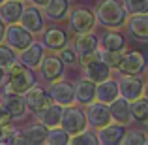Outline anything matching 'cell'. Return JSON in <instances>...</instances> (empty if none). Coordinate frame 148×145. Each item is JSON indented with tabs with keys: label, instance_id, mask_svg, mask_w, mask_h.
<instances>
[{
	"label": "cell",
	"instance_id": "cell-2",
	"mask_svg": "<svg viewBox=\"0 0 148 145\" xmlns=\"http://www.w3.org/2000/svg\"><path fill=\"white\" fill-rule=\"evenodd\" d=\"M96 17L107 28H120L127 21V11L118 0H103L96 8Z\"/></svg>",
	"mask_w": 148,
	"mask_h": 145
},
{
	"label": "cell",
	"instance_id": "cell-18",
	"mask_svg": "<svg viewBox=\"0 0 148 145\" xmlns=\"http://www.w3.org/2000/svg\"><path fill=\"white\" fill-rule=\"evenodd\" d=\"M109 111H111V119H114L118 124H127L131 121V113H130V100H126V98H118L116 96L114 100L111 102V108H109Z\"/></svg>",
	"mask_w": 148,
	"mask_h": 145
},
{
	"label": "cell",
	"instance_id": "cell-10",
	"mask_svg": "<svg viewBox=\"0 0 148 145\" xmlns=\"http://www.w3.org/2000/svg\"><path fill=\"white\" fill-rule=\"evenodd\" d=\"M86 123H90L94 128L105 126L111 123V111H109L107 104L98 102V104H88V111H86Z\"/></svg>",
	"mask_w": 148,
	"mask_h": 145
},
{
	"label": "cell",
	"instance_id": "cell-12",
	"mask_svg": "<svg viewBox=\"0 0 148 145\" xmlns=\"http://www.w3.org/2000/svg\"><path fill=\"white\" fill-rule=\"evenodd\" d=\"M25 104L28 105L34 113H38L40 109H43L45 105L51 104V98H49V94L43 91V89L38 87V85L34 83L28 91H25Z\"/></svg>",
	"mask_w": 148,
	"mask_h": 145
},
{
	"label": "cell",
	"instance_id": "cell-3",
	"mask_svg": "<svg viewBox=\"0 0 148 145\" xmlns=\"http://www.w3.org/2000/svg\"><path fill=\"white\" fill-rule=\"evenodd\" d=\"M60 124L69 136H73L86 128V113L81 108L66 105V109L62 111V117H60Z\"/></svg>",
	"mask_w": 148,
	"mask_h": 145
},
{
	"label": "cell",
	"instance_id": "cell-43",
	"mask_svg": "<svg viewBox=\"0 0 148 145\" xmlns=\"http://www.w3.org/2000/svg\"><path fill=\"white\" fill-rule=\"evenodd\" d=\"M15 2H21V0H15Z\"/></svg>",
	"mask_w": 148,
	"mask_h": 145
},
{
	"label": "cell",
	"instance_id": "cell-35",
	"mask_svg": "<svg viewBox=\"0 0 148 145\" xmlns=\"http://www.w3.org/2000/svg\"><path fill=\"white\" fill-rule=\"evenodd\" d=\"M60 58H62V62H66V64H75L77 62V53H75V49H71V47H62V53H60Z\"/></svg>",
	"mask_w": 148,
	"mask_h": 145
},
{
	"label": "cell",
	"instance_id": "cell-11",
	"mask_svg": "<svg viewBox=\"0 0 148 145\" xmlns=\"http://www.w3.org/2000/svg\"><path fill=\"white\" fill-rule=\"evenodd\" d=\"M143 87H145V83L137 79V76H124L118 81V92L130 102L143 96Z\"/></svg>",
	"mask_w": 148,
	"mask_h": 145
},
{
	"label": "cell",
	"instance_id": "cell-25",
	"mask_svg": "<svg viewBox=\"0 0 148 145\" xmlns=\"http://www.w3.org/2000/svg\"><path fill=\"white\" fill-rule=\"evenodd\" d=\"M43 40H45V45H47L49 49H53V51H60L66 44H68V36H66V32L60 30V28L47 30Z\"/></svg>",
	"mask_w": 148,
	"mask_h": 145
},
{
	"label": "cell",
	"instance_id": "cell-1",
	"mask_svg": "<svg viewBox=\"0 0 148 145\" xmlns=\"http://www.w3.org/2000/svg\"><path fill=\"white\" fill-rule=\"evenodd\" d=\"M8 74H10V79H8L6 87V94H25V91H28L34 83H36V77H34L32 70H28V66H25L23 62H11L8 66Z\"/></svg>",
	"mask_w": 148,
	"mask_h": 145
},
{
	"label": "cell",
	"instance_id": "cell-30",
	"mask_svg": "<svg viewBox=\"0 0 148 145\" xmlns=\"http://www.w3.org/2000/svg\"><path fill=\"white\" fill-rule=\"evenodd\" d=\"M122 58H124V49H120V51H107V49L99 51V60H103L109 68H118Z\"/></svg>",
	"mask_w": 148,
	"mask_h": 145
},
{
	"label": "cell",
	"instance_id": "cell-36",
	"mask_svg": "<svg viewBox=\"0 0 148 145\" xmlns=\"http://www.w3.org/2000/svg\"><path fill=\"white\" fill-rule=\"evenodd\" d=\"M10 124H11V115L2 108V105H0V126L6 128V126H10Z\"/></svg>",
	"mask_w": 148,
	"mask_h": 145
},
{
	"label": "cell",
	"instance_id": "cell-5",
	"mask_svg": "<svg viewBox=\"0 0 148 145\" xmlns=\"http://www.w3.org/2000/svg\"><path fill=\"white\" fill-rule=\"evenodd\" d=\"M146 66V58L141 51H130V53H124L122 62L118 64V72L122 76H139V74L145 70Z\"/></svg>",
	"mask_w": 148,
	"mask_h": 145
},
{
	"label": "cell",
	"instance_id": "cell-20",
	"mask_svg": "<svg viewBox=\"0 0 148 145\" xmlns=\"http://www.w3.org/2000/svg\"><path fill=\"white\" fill-rule=\"evenodd\" d=\"M2 108L11 115V119H21L26 111L25 98L21 94H6V98L2 100Z\"/></svg>",
	"mask_w": 148,
	"mask_h": 145
},
{
	"label": "cell",
	"instance_id": "cell-13",
	"mask_svg": "<svg viewBox=\"0 0 148 145\" xmlns=\"http://www.w3.org/2000/svg\"><path fill=\"white\" fill-rule=\"evenodd\" d=\"M126 134L124 124H105V126L98 128V143H105V145H116L122 143V138Z\"/></svg>",
	"mask_w": 148,
	"mask_h": 145
},
{
	"label": "cell",
	"instance_id": "cell-16",
	"mask_svg": "<svg viewBox=\"0 0 148 145\" xmlns=\"http://www.w3.org/2000/svg\"><path fill=\"white\" fill-rule=\"evenodd\" d=\"M109 76H111V68H109L103 60H99V58L84 64V77H86L88 81H92V83L98 85L103 79H107Z\"/></svg>",
	"mask_w": 148,
	"mask_h": 145
},
{
	"label": "cell",
	"instance_id": "cell-32",
	"mask_svg": "<svg viewBox=\"0 0 148 145\" xmlns=\"http://www.w3.org/2000/svg\"><path fill=\"white\" fill-rule=\"evenodd\" d=\"M127 13H148V0H124Z\"/></svg>",
	"mask_w": 148,
	"mask_h": 145
},
{
	"label": "cell",
	"instance_id": "cell-39",
	"mask_svg": "<svg viewBox=\"0 0 148 145\" xmlns=\"http://www.w3.org/2000/svg\"><path fill=\"white\" fill-rule=\"evenodd\" d=\"M143 94H145V98L148 100V83L145 85V87H143Z\"/></svg>",
	"mask_w": 148,
	"mask_h": 145
},
{
	"label": "cell",
	"instance_id": "cell-29",
	"mask_svg": "<svg viewBox=\"0 0 148 145\" xmlns=\"http://www.w3.org/2000/svg\"><path fill=\"white\" fill-rule=\"evenodd\" d=\"M45 142L51 143V145H66V143H69V134L64 130V128L54 126V128H49Z\"/></svg>",
	"mask_w": 148,
	"mask_h": 145
},
{
	"label": "cell",
	"instance_id": "cell-44",
	"mask_svg": "<svg viewBox=\"0 0 148 145\" xmlns=\"http://www.w3.org/2000/svg\"><path fill=\"white\" fill-rule=\"evenodd\" d=\"M0 105H2V100H0Z\"/></svg>",
	"mask_w": 148,
	"mask_h": 145
},
{
	"label": "cell",
	"instance_id": "cell-28",
	"mask_svg": "<svg viewBox=\"0 0 148 145\" xmlns=\"http://www.w3.org/2000/svg\"><path fill=\"white\" fill-rule=\"evenodd\" d=\"M101 45L107 51H120V49H124L126 42H124V38L118 32H105L101 36Z\"/></svg>",
	"mask_w": 148,
	"mask_h": 145
},
{
	"label": "cell",
	"instance_id": "cell-34",
	"mask_svg": "<svg viewBox=\"0 0 148 145\" xmlns=\"http://www.w3.org/2000/svg\"><path fill=\"white\" fill-rule=\"evenodd\" d=\"M17 60V57H15L13 49L8 47V45H0V68L6 70L8 66L11 64V62Z\"/></svg>",
	"mask_w": 148,
	"mask_h": 145
},
{
	"label": "cell",
	"instance_id": "cell-14",
	"mask_svg": "<svg viewBox=\"0 0 148 145\" xmlns=\"http://www.w3.org/2000/svg\"><path fill=\"white\" fill-rule=\"evenodd\" d=\"M130 34L139 42H148V15L146 13H133L127 21Z\"/></svg>",
	"mask_w": 148,
	"mask_h": 145
},
{
	"label": "cell",
	"instance_id": "cell-7",
	"mask_svg": "<svg viewBox=\"0 0 148 145\" xmlns=\"http://www.w3.org/2000/svg\"><path fill=\"white\" fill-rule=\"evenodd\" d=\"M69 25H71V28L75 30L77 34L92 32V28H94V25H96V15L92 13L90 10H86V8H77L71 13Z\"/></svg>",
	"mask_w": 148,
	"mask_h": 145
},
{
	"label": "cell",
	"instance_id": "cell-21",
	"mask_svg": "<svg viewBox=\"0 0 148 145\" xmlns=\"http://www.w3.org/2000/svg\"><path fill=\"white\" fill-rule=\"evenodd\" d=\"M41 58H43V47L40 44H30L28 47H25L21 51V62L28 68H38L41 64Z\"/></svg>",
	"mask_w": 148,
	"mask_h": 145
},
{
	"label": "cell",
	"instance_id": "cell-24",
	"mask_svg": "<svg viewBox=\"0 0 148 145\" xmlns=\"http://www.w3.org/2000/svg\"><path fill=\"white\" fill-rule=\"evenodd\" d=\"M69 0H49L45 4V15L53 21H62L68 15Z\"/></svg>",
	"mask_w": 148,
	"mask_h": 145
},
{
	"label": "cell",
	"instance_id": "cell-22",
	"mask_svg": "<svg viewBox=\"0 0 148 145\" xmlns=\"http://www.w3.org/2000/svg\"><path fill=\"white\" fill-rule=\"evenodd\" d=\"M23 13V6L21 2H15V0H8V2H0V19L8 25L11 23H17L21 19Z\"/></svg>",
	"mask_w": 148,
	"mask_h": 145
},
{
	"label": "cell",
	"instance_id": "cell-42",
	"mask_svg": "<svg viewBox=\"0 0 148 145\" xmlns=\"http://www.w3.org/2000/svg\"><path fill=\"white\" fill-rule=\"evenodd\" d=\"M145 130H146V132H145V134L148 136V121H146V128H145Z\"/></svg>",
	"mask_w": 148,
	"mask_h": 145
},
{
	"label": "cell",
	"instance_id": "cell-45",
	"mask_svg": "<svg viewBox=\"0 0 148 145\" xmlns=\"http://www.w3.org/2000/svg\"><path fill=\"white\" fill-rule=\"evenodd\" d=\"M0 2H4V0H0Z\"/></svg>",
	"mask_w": 148,
	"mask_h": 145
},
{
	"label": "cell",
	"instance_id": "cell-8",
	"mask_svg": "<svg viewBox=\"0 0 148 145\" xmlns=\"http://www.w3.org/2000/svg\"><path fill=\"white\" fill-rule=\"evenodd\" d=\"M21 26H25L30 34H41L45 28L43 25V17H41V11L38 10L36 6H28V8H23V13H21Z\"/></svg>",
	"mask_w": 148,
	"mask_h": 145
},
{
	"label": "cell",
	"instance_id": "cell-33",
	"mask_svg": "<svg viewBox=\"0 0 148 145\" xmlns=\"http://www.w3.org/2000/svg\"><path fill=\"white\" fill-rule=\"evenodd\" d=\"M122 143H126V145H143V143H146V134L145 132H139V130H130L127 134H124Z\"/></svg>",
	"mask_w": 148,
	"mask_h": 145
},
{
	"label": "cell",
	"instance_id": "cell-40",
	"mask_svg": "<svg viewBox=\"0 0 148 145\" xmlns=\"http://www.w3.org/2000/svg\"><path fill=\"white\" fill-rule=\"evenodd\" d=\"M2 139H4V128L0 126V142H2Z\"/></svg>",
	"mask_w": 148,
	"mask_h": 145
},
{
	"label": "cell",
	"instance_id": "cell-4",
	"mask_svg": "<svg viewBox=\"0 0 148 145\" xmlns=\"http://www.w3.org/2000/svg\"><path fill=\"white\" fill-rule=\"evenodd\" d=\"M4 42L8 44V47H11L13 51H23L25 47H28L32 44V34L25 28V26H17L11 23L4 32Z\"/></svg>",
	"mask_w": 148,
	"mask_h": 145
},
{
	"label": "cell",
	"instance_id": "cell-23",
	"mask_svg": "<svg viewBox=\"0 0 148 145\" xmlns=\"http://www.w3.org/2000/svg\"><path fill=\"white\" fill-rule=\"evenodd\" d=\"M73 49H75L77 57H84V55L98 49V38L92 32H83L75 38V47Z\"/></svg>",
	"mask_w": 148,
	"mask_h": 145
},
{
	"label": "cell",
	"instance_id": "cell-6",
	"mask_svg": "<svg viewBox=\"0 0 148 145\" xmlns=\"http://www.w3.org/2000/svg\"><path fill=\"white\" fill-rule=\"evenodd\" d=\"M49 98L51 102H54V104L62 105V108H66V105H71L73 102V85L68 83V81H53V85L49 87Z\"/></svg>",
	"mask_w": 148,
	"mask_h": 145
},
{
	"label": "cell",
	"instance_id": "cell-27",
	"mask_svg": "<svg viewBox=\"0 0 148 145\" xmlns=\"http://www.w3.org/2000/svg\"><path fill=\"white\" fill-rule=\"evenodd\" d=\"M47 132H49V128L47 126H43V124H34V126H30L28 130H25L23 134H25V138H26V143H43L45 142V138H47Z\"/></svg>",
	"mask_w": 148,
	"mask_h": 145
},
{
	"label": "cell",
	"instance_id": "cell-37",
	"mask_svg": "<svg viewBox=\"0 0 148 145\" xmlns=\"http://www.w3.org/2000/svg\"><path fill=\"white\" fill-rule=\"evenodd\" d=\"M30 2H32L36 8H45V4H47L49 0H30Z\"/></svg>",
	"mask_w": 148,
	"mask_h": 145
},
{
	"label": "cell",
	"instance_id": "cell-41",
	"mask_svg": "<svg viewBox=\"0 0 148 145\" xmlns=\"http://www.w3.org/2000/svg\"><path fill=\"white\" fill-rule=\"evenodd\" d=\"M2 79H4V70L0 68V83H2Z\"/></svg>",
	"mask_w": 148,
	"mask_h": 145
},
{
	"label": "cell",
	"instance_id": "cell-26",
	"mask_svg": "<svg viewBox=\"0 0 148 145\" xmlns=\"http://www.w3.org/2000/svg\"><path fill=\"white\" fill-rule=\"evenodd\" d=\"M130 113L131 117H133L135 121H139V123H146L148 121V100L146 98H135V100H131L130 104Z\"/></svg>",
	"mask_w": 148,
	"mask_h": 145
},
{
	"label": "cell",
	"instance_id": "cell-17",
	"mask_svg": "<svg viewBox=\"0 0 148 145\" xmlns=\"http://www.w3.org/2000/svg\"><path fill=\"white\" fill-rule=\"evenodd\" d=\"M73 100L83 105H88L90 102L96 100V83L88 79H81L73 87Z\"/></svg>",
	"mask_w": 148,
	"mask_h": 145
},
{
	"label": "cell",
	"instance_id": "cell-15",
	"mask_svg": "<svg viewBox=\"0 0 148 145\" xmlns=\"http://www.w3.org/2000/svg\"><path fill=\"white\" fill-rule=\"evenodd\" d=\"M62 111H64V108H62V105L51 102L49 105H45L43 109H40V111H38V123H41L43 126H47V128L58 126V124H60Z\"/></svg>",
	"mask_w": 148,
	"mask_h": 145
},
{
	"label": "cell",
	"instance_id": "cell-31",
	"mask_svg": "<svg viewBox=\"0 0 148 145\" xmlns=\"http://www.w3.org/2000/svg\"><path fill=\"white\" fill-rule=\"evenodd\" d=\"M69 142L71 143H88V145H96L98 143V136L92 130H81L77 134L69 136Z\"/></svg>",
	"mask_w": 148,
	"mask_h": 145
},
{
	"label": "cell",
	"instance_id": "cell-9",
	"mask_svg": "<svg viewBox=\"0 0 148 145\" xmlns=\"http://www.w3.org/2000/svg\"><path fill=\"white\" fill-rule=\"evenodd\" d=\"M41 76L45 77L47 81H54V79H60L64 76V62L58 55L54 53H49V55H43L41 58Z\"/></svg>",
	"mask_w": 148,
	"mask_h": 145
},
{
	"label": "cell",
	"instance_id": "cell-38",
	"mask_svg": "<svg viewBox=\"0 0 148 145\" xmlns=\"http://www.w3.org/2000/svg\"><path fill=\"white\" fill-rule=\"evenodd\" d=\"M4 32H6V25H4V21L0 19V44L4 42Z\"/></svg>",
	"mask_w": 148,
	"mask_h": 145
},
{
	"label": "cell",
	"instance_id": "cell-19",
	"mask_svg": "<svg viewBox=\"0 0 148 145\" xmlns=\"http://www.w3.org/2000/svg\"><path fill=\"white\" fill-rule=\"evenodd\" d=\"M118 94H120L118 92V81L111 79V77H107V79H103L101 83L96 85V98H98V102L111 104Z\"/></svg>",
	"mask_w": 148,
	"mask_h": 145
}]
</instances>
